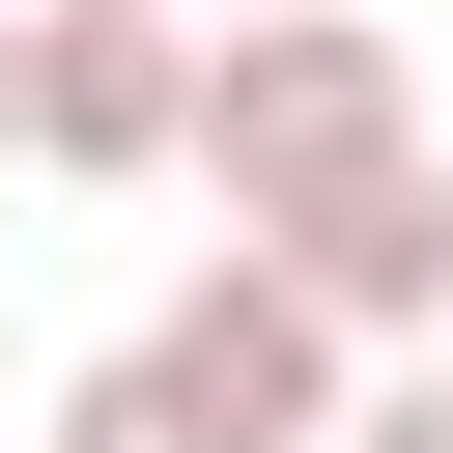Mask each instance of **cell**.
<instances>
[{
	"label": "cell",
	"instance_id": "cell-1",
	"mask_svg": "<svg viewBox=\"0 0 453 453\" xmlns=\"http://www.w3.org/2000/svg\"><path fill=\"white\" fill-rule=\"evenodd\" d=\"M368 170H425V57H396L368 0L198 28V198H226V226H311V198H368Z\"/></svg>",
	"mask_w": 453,
	"mask_h": 453
},
{
	"label": "cell",
	"instance_id": "cell-2",
	"mask_svg": "<svg viewBox=\"0 0 453 453\" xmlns=\"http://www.w3.org/2000/svg\"><path fill=\"white\" fill-rule=\"evenodd\" d=\"M142 340L198 368V425H226V453H340V396H368V311H311V255H255V226H226Z\"/></svg>",
	"mask_w": 453,
	"mask_h": 453
},
{
	"label": "cell",
	"instance_id": "cell-3",
	"mask_svg": "<svg viewBox=\"0 0 453 453\" xmlns=\"http://www.w3.org/2000/svg\"><path fill=\"white\" fill-rule=\"evenodd\" d=\"M28 170H85V198L198 170V0H28Z\"/></svg>",
	"mask_w": 453,
	"mask_h": 453
},
{
	"label": "cell",
	"instance_id": "cell-4",
	"mask_svg": "<svg viewBox=\"0 0 453 453\" xmlns=\"http://www.w3.org/2000/svg\"><path fill=\"white\" fill-rule=\"evenodd\" d=\"M255 255H311V311H368V340H425V283H453V170H368V198H311V226H255Z\"/></svg>",
	"mask_w": 453,
	"mask_h": 453
},
{
	"label": "cell",
	"instance_id": "cell-5",
	"mask_svg": "<svg viewBox=\"0 0 453 453\" xmlns=\"http://www.w3.org/2000/svg\"><path fill=\"white\" fill-rule=\"evenodd\" d=\"M57 453H226V425H198L170 340H113V368H57Z\"/></svg>",
	"mask_w": 453,
	"mask_h": 453
},
{
	"label": "cell",
	"instance_id": "cell-6",
	"mask_svg": "<svg viewBox=\"0 0 453 453\" xmlns=\"http://www.w3.org/2000/svg\"><path fill=\"white\" fill-rule=\"evenodd\" d=\"M340 453H453V368H425V340H396V368H368V396H340Z\"/></svg>",
	"mask_w": 453,
	"mask_h": 453
},
{
	"label": "cell",
	"instance_id": "cell-7",
	"mask_svg": "<svg viewBox=\"0 0 453 453\" xmlns=\"http://www.w3.org/2000/svg\"><path fill=\"white\" fill-rule=\"evenodd\" d=\"M0 170H28V0H0Z\"/></svg>",
	"mask_w": 453,
	"mask_h": 453
},
{
	"label": "cell",
	"instance_id": "cell-8",
	"mask_svg": "<svg viewBox=\"0 0 453 453\" xmlns=\"http://www.w3.org/2000/svg\"><path fill=\"white\" fill-rule=\"evenodd\" d=\"M425 368H453V283H425Z\"/></svg>",
	"mask_w": 453,
	"mask_h": 453
},
{
	"label": "cell",
	"instance_id": "cell-9",
	"mask_svg": "<svg viewBox=\"0 0 453 453\" xmlns=\"http://www.w3.org/2000/svg\"><path fill=\"white\" fill-rule=\"evenodd\" d=\"M198 28H255V0H198Z\"/></svg>",
	"mask_w": 453,
	"mask_h": 453
}]
</instances>
